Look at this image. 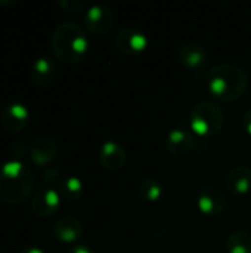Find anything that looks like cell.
Segmentation results:
<instances>
[{"label":"cell","mask_w":251,"mask_h":253,"mask_svg":"<svg viewBox=\"0 0 251 253\" xmlns=\"http://www.w3.org/2000/svg\"><path fill=\"white\" fill-rule=\"evenodd\" d=\"M206 86L216 99L234 102L246 93L249 76L240 65L222 62L209 70L206 76Z\"/></svg>","instance_id":"6da1fadb"},{"label":"cell","mask_w":251,"mask_h":253,"mask_svg":"<svg viewBox=\"0 0 251 253\" xmlns=\"http://www.w3.org/2000/svg\"><path fill=\"white\" fill-rule=\"evenodd\" d=\"M50 44L55 56L68 65L83 61L89 49V40L84 30L72 21L61 22L55 28Z\"/></svg>","instance_id":"7a4b0ae2"},{"label":"cell","mask_w":251,"mask_h":253,"mask_svg":"<svg viewBox=\"0 0 251 253\" xmlns=\"http://www.w3.org/2000/svg\"><path fill=\"white\" fill-rule=\"evenodd\" d=\"M33 187L30 169L19 160L0 165V200L9 205L22 203Z\"/></svg>","instance_id":"3957f363"},{"label":"cell","mask_w":251,"mask_h":253,"mask_svg":"<svg viewBox=\"0 0 251 253\" xmlns=\"http://www.w3.org/2000/svg\"><path fill=\"white\" fill-rule=\"evenodd\" d=\"M225 125V111L213 101L197 102L189 113L191 130L203 138L217 135Z\"/></svg>","instance_id":"277c9868"},{"label":"cell","mask_w":251,"mask_h":253,"mask_svg":"<svg viewBox=\"0 0 251 253\" xmlns=\"http://www.w3.org/2000/svg\"><path fill=\"white\" fill-rule=\"evenodd\" d=\"M84 27L95 36L107 34L114 25V13L108 6L104 4H93L90 6L84 16Z\"/></svg>","instance_id":"5b68a950"},{"label":"cell","mask_w":251,"mask_h":253,"mask_svg":"<svg viewBox=\"0 0 251 253\" xmlns=\"http://www.w3.org/2000/svg\"><path fill=\"white\" fill-rule=\"evenodd\" d=\"M117 47L127 56H135L142 53L148 46V36L138 27H124L117 39Z\"/></svg>","instance_id":"8992f818"},{"label":"cell","mask_w":251,"mask_h":253,"mask_svg":"<svg viewBox=\"0 0 251 253\" xmlns=\"http://www.w3.org/2000/svg\"><path fill=\"white\" fill-rule=\"evenodd\" d=\"M98 160L104 169H107L109 172H117L124 168L127 154L121 144L109 139V141H105L102 144V147L99 148Z\"/></svg>","instance_id":"52a82bcc"},{"label":"cell","mask_w":251,"mask_h":253,"mask_svg":"<svg viewBox=\"0 0 251 253\" xmlns=\"http://www.w3.org/2000/svg\"><path fill=\"white\" fill-rule=\"evenodd\" d=\"M59 206H61V194L58 193V190L53 188L43 187L37 190L31 200V209L40 218L52 216L53 213H56Z\"/></svg>","instance_id":"ba28073f"},{"label":"cell","mask_w":251,"mask_h":253,"mask_svg":"<svg viewBox=\"0 0 251 253\" xmlns=\"http://www.w3.org/2000/svg\"><path fill=\"white\" fill-rule=\"evenodd\" d=\"M197 206L200 212L207 216H219L226 209V200L220 190L215 187H204L197 196Z\"/></svg>","instance_id":"9c48e42d"},{"label":"cell","mask_w":251,"mask_h":253,"mask_svg":"<svg viewBox=\"0 0 251 253\" xmlns=\"http://www.w3.org/2000/svg\"><path fill=\"white\" fill-rule=\"evenodd\" d=\"M195 144L192 132H189L183 126L173 127L166 136V148L172 156L182 157L192 151Z\"/></svg>","instance_id":"30bf717a"},{"label":"cell","mask_w":251,"mask_h":253,"mask_svg":"<svg viewBox=\"0 0 251 253\" xmlns=\"http://www.w3.org/2000/svg\"><path fill=\"white\" fill-rule=\"evenodd\" d=\"M58 156V145L52 136H37L30 147V159L36 166H46Z\"/></svg>","instance_id":"8fae6325"},{"label":"cell","mask_w":251,"mask_h":253,"mask_svg":"<svg viewBox=\"0 0 251 253\" xmlns=\"http://www.w3.org/2000/svg\"><path fill=\"white\" fill-rule=\"evenodd\" d=\"M30 120L28 108L21 102L7 104L1 113V125L9 132H21Z\"/></svg>","instance_id":"7c38bea8"},{"label":"cell","mask_w":251,"mask_h":253,"mask_svg":"<svg viewBox=\"0 0 251 253\" xmlns=\"http://www.w3.org/2000/svg\"><path fill=\"white\" fill-rule=\"evenodd\" d=\"M225 185L229 194L232 196H244L251 191V168L240 165L229 170Z\"/></svg>","instance_id":"4fadbf2b"},{"label":"cell","mask_w":251,"mask_h":253,"mask_svg":"<svg viewBox=\"0 0 251 253\" xmlns=\"http://www.w3.org/2000/svg\"><path fill=\"white\" fill-rule=\"evenodd\" d=\"M207 50L201 43L197 42H189L185 43L179 52V59L180 62L191 71L197 73L201 71L204 68V65L207 64Z\"/></svg>","instance_id":"5bb4252c"},{"label":"cell","mask_w":251,"mask_h":253,"mask_svg":"<svg viewBox=\"0 0 251 253\" xmlns=\"http://www.w3.org/2000/svg\"><path fill=\"white\" fill-rule=\"evenodd\" d=\"M53 234L62 243H72V242H77L81 237L83 225L77 218L64 216L55 224Z\"/></svg>","instance_id":"9a60e30c"},{"label":"cell","mask_w":251,"mask_h":253,"mask_svg":"<svg viewBox=\"0 0 251 253\" xmlns=\"http://www.w3.org/2000/svg\"><path fill=\"white\" fill-rule=\"evenodd\" d=\"M55 74H56V65L49 56H40L31 64L30 77L38 86L49 84L53 80Z\"/></svg>","instance_id":"2e32d148"},{"label":"cell","mask_w":251,"mask_h":253,"mask_svg":"<svg viewBox=\"0 0 251 253\" xmlns=\"http://www.w3.org/2000/svg\"><path fill=\"white\" fill-rule=\"evenodd\" d=\"M228 253H251V234L247 231H234L226 239Z\"/></svg>","instance_id":"e0dca14e"},{"label":"cell","mask_w":251,"mask_h":253,"mask_svg":"<svg viewBox=\"0 0 251 253\" xmlns=\"http://www.w3.org/2000/svg\"><path fill=\"white\" fill-rule=\"evenodd\" d=\"M83 190H84V185H83V181L78 176H68V178L62 179L58 193L64 199H67L68 202H75L77 199L81 197Z\"/></svg>","instance_id":"ac0fdd59"},{"label":"cell","mask_w":251,"mask_h":253,"mask_svg":"<svg viewBox=\"0 0 251 253\" xmlns=\"http://www.w3.org/2000/svg\"><path fill=\"white\" fill-rule=\"evenodd\" d=\"M163 185L155 178H146L139 185V196L149 203L158 202L163 197Z\"/></svg>","instance_id":"d6986e66"},{"label":"cell","mask_w":251,"mask_h":253,"mask_svg":"<svg viewBox=\"0 0 251 253\" xmlns=\"http://www.w3.org/2000/svg\"><path fill=\"white\" fill-rule=\"evenodd\" d=\"M43 182H44V187L46 188H58L59 190V185L62 182V176H61V172L56 169V168H49L46 169L44 175H43Z\"/></svg>","instance_id":"ffe728a7"},{"label":"cell","mask_w":251,"mask_h":253,"mask_svg":"<svg viewBox=\"0 0 251 253\" xmlns=\"http://www.w3.org/2000/svg\"><path fill=\"white\" fill-rule=\"evenodd\" d=\"M58 4L70 13H77L83 9V3L78 0H59Z\"/></svg>","instance_id":"44dd1931"},{"label":"cell","mask_w":251,"mask_h":253,"mask_svg":"<svg viewBox=\"0 0 251 253\" xmlns=\"http://www.w3.org/2000/svg\"><path fill=\"white\" fill-rule=\"evenodd\" d=\"M243 126L246 129V132L251 136V107L244 113V117H243Z\"/></svg>","instance_id":"7402d4cb"},{"label":"cell","mask_w":251,"mask_h":253,"mask_svg":"<svg viewBox=\"0 0 251 253\" xmlns=\"http://www.w3.org/2000/svg\"><path fill=\"white\" fill-rule=\"evenodd\" d=\"M67 253H93L92 252V249L90 248H87V246H83V245H77V246H72V248H70Z\"/></svg>","instance_id":"603a6c76"},{"label":"cell","mask_w":251,"mask_h":253,"mask_svg":"<svg viewBox=\"0 0 251 253\" xmlns=\"http://www.w3.org/2000/svg\"><path fill=\"white\" fill-rule=\"evenodd\" d=\"M21 253H44V252H43L41 249H38V248H34V246H33V248H25V249H24Z\"/></svg>","instance_id":"cb8c5ba5"}]
</instances>
